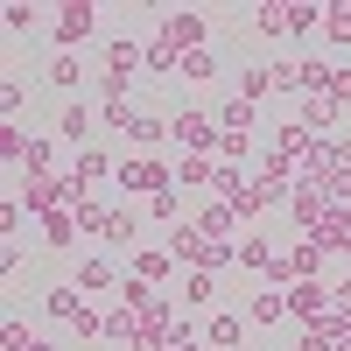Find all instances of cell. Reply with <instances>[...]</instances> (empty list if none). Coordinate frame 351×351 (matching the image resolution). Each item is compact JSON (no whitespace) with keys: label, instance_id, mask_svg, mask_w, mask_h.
<instances>
[{"label":"cell","instance_id":"5bb4252c","mask_svg":"<svg viewBox=\"0 0 351 351\" xmlns=\"http://www.w3.org/2000/svg\"><path fill=\"white\" fill-rule=\"evenodd\" d=\"M127 141H134V155H155L162 141H169V112H148V106H141V120L127 127Z\"/></svg>","mask_w":351,"mask_h":351},{"label":"cell","instance_id":"f1b7e54d","mask_svg":"<svg viewBox=\"0 0 351 351\" xmlns=\"http://www.w3.org/2000/svg\"><path fill=\"white\" fill-rule=\"evenodd\" d=\"M134 232H141V211H134V204H120L112 225H106V246H134Z\"/></svg>","mask_w":351,"mask_h":351},{"label":"cell","instance_id":"60d3db41","mask_svg":"<svg viewBox=\"0 0 351 351\" xmlns=\"http://www.w3.org/2000/svg\"><path fill=\"white\" fill-rule=\"evenodd\" d=\"M330 316H344V324H351V274L330 281Z\"/></svg>","mask_w":351,"mask_h":351},{"label":"cell","instance_id":"d6a6232c","mask_svg":"<svg viewBox=\"0 0 351 351\" xmlns=\"http://www.w3.org/2000/svg\"><path fill=\"white\" fill-rule=\"evenodd\" d=\"M324 36L337 49H351V0H337V8H324Z\"/></svg>","mask_w":351,"mask_h":351},{"label":"cell","instance_id":"52a82bcc","mask_svg":"<svg viewBox=\"0 0 351 351\" xmlns=\"http://www.w3.org/2000/svg\"><path fill=\"white\" fill-rule=\"evenodd\" d=\"M344 337H351V324H344V316H316V324H302L295 351H344Z\"/></svg>","mask_w":351,"mask_h":351},{"label":"cell","instance_id":"8992f818","mask_svg":"<svg viewBox=\"0 0 351 351\" xmlns=\"http://www.w3.org/2000/svg\"><path fill=\"white\" fill-rule=\"evenodd\" d=\"M288 316H295V324L330 316V281H288Z\"/></svg>","mask_w":351,"mask_h":351},{"label":"cell","instance_id":"d6986e66","mask_svg":"<svg viewBox=\"0 0 351 351\" xmlns=\"http://www.w3.org/2000/svg\"><path fill=\"white\" fill-rule=\"evenodd\" d=\"M295 120H302L309 134H330V127L344 120V106H337V99H295Z\"/></svg>","mask_w":351,"mask_h":351},{"label":"cell","instance_id":"7402d4cb","mask_svg":"<svg viewBox=\"0 0 351 351\" xmlns=\"http://www.w3.org/2000/svg\"><path fill=\"white\" fill-rule=\"evenodd\" d=\"M43 84H49V92H64V99H71L77 84H84V64H77V56H64V49H56V56H49V71H43Z\"/></svg>","mask_w":351,"mask_h":351},{"label":"cell","instance_id":"4dcf8cb0","mask_svg":"<svg viewBox=\"0 0 351 351\" xmlns=\"http://www.w3.org/2000/svg\"><path fill=\"white\" fill-rule=\"evenodd\" d=\"M218 134H253V106L246 99H225L218 106Z\"/></svg>","mask_w":351,"mask_h":351},{"label":"cell","instance_id":"484cf974","mask_svg":"<svg viewBox=\"0 0 351 351\" xmlns=\"http://www.w3.org/2000/svg\"><path fill=\"white\" fill-rule=\"evenodd\" d=\"M211 77H218V56H211V49H190V56H183V77H176V84H190V92H204Z\"/></svg>","mask_w":351,"mask_h":351},{"label":"cell","instance_id":"603a6c76","mask_svg":"<svg viewBox=\"0 0 351 351\" xmlns=\"http://www.w3.org/2000/svg\"><path fill=\"white\" fill-rule=\"evenodd\" d=\"M246 316H253L260 330H267V324H281V316H288V288H260V295L246 302Z\"/></svg>","mask_w":351,"mask_h":351},{"label":"cell","instance_id":"ab89813d","mask_svg":"<svg viewBox=\"0 0 351 351\" xmlns=\"http://www.w3.org/2000/svg\"><path fill=\"white\" fill-rule=\"evenodd\" d=\"M0 155L21 162V155H28V134H21V127H0Z\"/></svg>","mask_w":351,"mask_h":351},{"label":"cell","instance_id":"74e56055","mask_svg":"<svg viewBox=\"0 0 351 351\" xmlns=\"http://www.w3.org/2000/svg\"><path fill=\"white\" fill-rule=\"evenodd\" d=\"M21 162H28V176H49V162H56V141H49V134H28V155H21Z\"/></svg>","mask_w":351,"mask_h":351},{"label":"cell","instance_id":"3957f363","mask_svg":"<svg viewBox=\"0 0 351 351\" xmlns=\"http://www.w3.org/2000/svg\"><path fill=\"white\" fill-rule=\"evenodd\" d=\"M99 36V8H92V0H64V8H56V21H49V43L56 49H84V43H92Z\"/></svg>","mask_w":351,"mask_h":351},{"label":"cell","instance_id":"9a60e30c","mask_svg":"<svg viewBox=\"0 0 351 351\" xmlns=\"http://www.w3.org/2000/svg\"><path fill=\"white\" fill-rule=\"evenodd\" d=\"M204 344H211V351H239V344H246V316H232V309H218L211 324H204Z\"/></svg>","mask_w":351,"mask_h":351},{"label":"cell","instance_id":"836d02e7","mask_svg":"<svg viewBox=\"0 0 351 351\" xmlns=\"http://www.w3.org/2000/svg\"><path fill=\"white\" fill-rule=\"evenodd\" d=\"M253 28H260V36H288V8H281V0H260V8H253Z\"/></svg>","mask_w":351,"mask_h":351},{"label":"cell","instance_id":"6da1fadb","mask_svg":"<svg viewBox=\"0 0 351 351\" xmlns=\"http://www.w3.org/2000/svg\"><path fill=\"white\" fill-rule=\"evenodd\" d=\"M169 141H176L183 155H218V141H225V134H218V112H204L197 99L176 106V112H169Z\"/></svg>","mask_w":351,"mask_h":351},{"label":"cell","instance_id":"cb8c5ba5","mask_svg":"<svg viewBox=\"0 0 351 351\" xmlns=\"http://www.w3.org/2000/svg\"><path fill=\"white\" fill-rule=\"evenodd\" d=\"M232 84H239V99H246V106H260V99L274 92V64H246V71L232 77Z\"/></svg>","mask_w":351,"mask_h":351},{"label":"cell","instance_id":"f35d334b","mask_svg":"<svg viewBox=\"0 0 351 351\" xmlns=\"http://www.w3.org/2000/svg\"><path fill=\"white\" fill-rule=\"evenodd\" d=\"M43 239H49V246H77V218H71V211L43 218Z\"/></svg>","mask_w":351,"mask_h":351},{"label":"cell","instance_id":"9c48e42d","mask_svg":"<svg viewBox=\"0 0 351 351\" xmlns=\"http://www.w3.org/2000/svg\"><path fill=\"white\" fill-rule=\"evenodd\" d=\"M84 309H92V302H84V288H77V281H56L49 295H43V316H49V324H77Z\"/></svg>","mask_w":351,"mask_h":351},{"label":"cell","instance_id":"e575fe53","mask_svg":"<svg viewBox=\"0 0 351 351\" xmlns=\"http://www.w3.org/2000/svg\"><path fill=\"white\" fill-rule=\"evenodd\" d=\"M0 21H8V36H36V28H43V8H28V0H14V8L0 14Z\"/></svg>","mask_w":351,"mask_h":351},{"label":"cell","instance_id":"f546056e","mask_svg":"<svg viewBox=\"0 0 351 351\" xmlns=\"http://www.w3.org/2000/svg\"><path fill=\"white\" fill-rule=\"evenodd\" d=\"M176 302H190V309H211V302H218V281H211V274H183V295H176Z\"/></svg>","mask_w":351,"mask_h":351},{"label":"cell","instance_id":"2e32d148","mask_svg":"<svg viewBox=\"0 0 351 351\" xmlns=\"http://www.w3.org/2000/svg\"><path fill=\"white\" fill-rule=\"evenodd\" d=\"M112 169H120V162H112V155L99 148V141H92V148H77V162H71V183H77V190H84V183H106Z\"/></svg>","mask_w":351,"mask_h":351},{"label":"cell","instance_id":"8d00e7d4","mask_svg":"<svg viewBox=\"0 0 351 351\" xmlns=\"http://www.w3.org/2000/svg\"><path fill=\"white\" fill-rule=\"evenodd\" d=\"M218 162H225V169H246V162H253V134H225V141H218Z\"/></svg>","mask_w":351,"mask_h":351},{"label":"cell","instance_id":"44dd1931","mask_svg":"<svg viewBox=\"0 0 351 351\" xmlns=\"http://www.w3.org/2000/svg\"><path fill=\"white\" fill-rule=\"evenodd\" d=\"M71 218H77V232H84V239H106V225H112V211H106V204H99L92 190H84V197L71 204Z\"/></svg>","mask_w":351,"mask_h":351},{"label":"cell","instance_id":"ffe728a7","mask_svg":"<svg viewBox=\"0 0 351 351\" xmlns=\"http://www.w3.org/2000/svg\"><path fill=\"white\" fill-rule=\"evenodd\" d=\"M106 71H112V77L148 71V43H106Z\"/></svg>","mask_w":351,"mask_h":351},{"label":"cell","instance_id":"d4e9b609","mask_svg":"<svg viewBox=\"0 0 351 351\" xmlns=\"http://www.w3.org/2000/svg\"><path fill=\"white\" fill-rule=\"evenodd\" d=\"M288 36H295V43L324 36V8H316V0H295V8H288Z\"/></svg>","mask_w":351,"mask_h":351},{"label":"cell","instance_id":"4316f807","mask_svg":"<svg viewBox=\"0 0 351 351\" xmlns=\"http://www.w3.org/2000/svg\"><path fill=\"white\" fill-rule=\"evenodd\" d=\"M274 260H281V253H274L267 239H260V232H246V239H239V267H246V274H267Z\"/></svg>","mask_w":351,"mask_h":351},{"label":"cell","instance_id":"ba28073f","mask_svg":"<svg viewBox=\"0 0 351 351\" xmlns=\"http://www.w3.org/2000/svg\"><path fill=\"white\" fill-rule=\"evenodd\" d=\"M176 190H218V155H176Z\"/></svg>","mask_w":351,"mask_h":351},{"label":"cell","instance_id":"1f68e13d","mask_svg":"<svg viewBox=\"0 0 351 351\" xmlns=\"http://www.w3.org/2000/svg\"><path fill=\"white\" fill-rule=\"evenodd\" d=\"M148 218L176 232V225H183V190H162V197H148Z\"/></svg>","mask_w":351,"mask_h":351},{"label":"cell","instance_id":"b9f144b4","mask_svg":"<svg viewBox=\"0 0 351 351\" xmlns=\"http://www.w3.org/2000/svg\"><path fill=\"white\" fill-rule=\"evenodd\" d=\"M21 99H28V92H21V84H14V77H8V84H0V112H8V127H14V112H21Z\"/></svg>","mask_w":351,"mask_h":351},{"label":"cell","instance_id":"d590c367","mask_svg":"<svg viewBox=\"0 0 351 351\" xmlns=\"http://www.w3.org/2000/svg\"><path fill=\"white\" fill-rule=\"evenodd\" d=\"M134 120H141V106H134V99H112V106L99 112V127H106V134H127Z\"/></svg>","mask_w":351,"mask_h":351},{"label":"cell","instance_id":"4fadbf2b","mask_svg":"<svg viewBox=\"0 0 351 351\" xmlns=\"http://www.w3.org/2000/svg\"><path fill=\"white\" fill-rule=\"evenodd\" d=\"M134 281H148V288H162L169 274H176V260H169V246H134V267H127Z\"/></svg>","mask_w":351,"mask_h":351},{"label":"cell","instance_id":"ac0fdd59","mask_svg":"<svg viewBox=\"0 0 351 351\" xmlns=\"http://www.w3.org/2000/svg\"><path fill=\"white\" fill-rule=\"evenodd\" d=\"M71 281L84 288V295H106V288H112V260H99V253H77V267H71Z\"/></svg>","mask_w":351,"mask_h":351},{"label":"cell","instance_id":"f6af8a7d","mask_svg":"<svg viewBox=\"0 0 351 351\" xmlns=\"http://www.w3.org/2000/svg\"><path fill=\"white\" fill-rule=\"evenodd\" d=\"M344 351H351V337H344Z\"/></svg>","mask_w":351,"mask_h":351},{"label":"cell","instance_id":"8fae6325","mask_svg":"<svg viewBox=\"0 0 351 351\" xmlns=\"http://www.w3.org/2000/svg\"><path fill=\"white\" fill-rule=\"evenodd\" d=\"M92 134H99V120H92V106H64L56 112V141H71V148H92Z\"/></svg>","mask_w":351,"mask_h":351},{"label":"cell","instance_id":"5b68a950","mask_svg":"<svg viewBox=\"0 0 351 351\" xmlns=\"http://www.w3.org/2000/svg\"><path fill=\"white\" fill-rule=\"evenodd\" d=\"M190 225L204 232V239H246V232H239L246 218H239V211H232V204H225V197H211V204H197V218H190Z\"/></svg>","mask_w":351,"mask_h":351},{"label":"cell","instance_id":"30bf717a","mask_svg":"<svg viewBox=\"0 0 351 351\" xmlns=\"http://www.w3.org/2000/svg\"><path fill=\"white\" fill-rule=\"evenodd\" d=\"M309 239L324 246V253H351V204H330V211H324V225H316Z\"/></svg>","mask_w":351,"mask_h":351},{"label":"cell","instance_id":"ee69618b","mask_svg":"<svg viewBox=\"0 0 351 351\" xmlns=\"http://www.w3.org/2000/svg\"><path fill=\"white\" fill-rule=\"evenodd\" d=\"M21 351H56V344H49V337H28V344H21Z\"/></svg>","mask_w":351,"mask_h":351},{"label":"cell","instance_id":"7bdbcfd3","mask_svg":"<svg viewBox=\"0 0 351 351\" xmlns=\"http://www.w3.org/2000/svg\"><path fill=\"white\" fill-rule=\"evenodd\" d=\"M330 99H337V106H351V64H337V77H330Z\"/></svg>","mask_w":351,"mask_h":351},{"label":"cell","instance_id":"7c38bea8","mask_svg":"<svg viewBox=\"0 0 351 351\" xmlns=\"http://www.w3.org/2000/svg\"><path fill=\"white\" fill-rule=\"evenodd\" d=\"M324 211H330V197L316 190V183H295V197H288V218H295L302 232H316V225H324Z\"/></svg>","mask_w":351,"mask_h":351},{"label":"cell","instance_id":"83f0119b","mask_svg":"<svg viewBox=\"0 0 351 351\" xmlns=\"http://www.w3.org/2000/svg\"><path fill=\"white\" fill-rule=\"evenodd\" d=\"M106 337H112V344H127V351H134V337H141V316H134L127 302H120V309H106Z\"/></svg>","mask_w":351,"mask_h":351},{"label":"cell","instance_id":"277c9868","mask_svg":"<svg viewBox=\"0 0 351 351\" xmlns=\"http://www.w3.org/2000/svg\"><path fill=\"white\" fill-rule=\"evenodd\" d=\"M162 43L169 49H211V14H197V8H176V14H162Z\"/></svg>","mask_w":351,"mask_h":351},{"label":"cell","instance_id":"7a4b0ae2","mask_svg":"<svg viewBox=\"0 0 351 351\" xmlns=\"http://www.w3.org/2000/svg\"><path fill=\"white\" fill-rule=\"evenodd\" d=\"M112 183H120L127 197H162V190H176V162H162V155H120Z\"/></svg>","mask_w":351,"mask_h":351},{"label":"cell","instance_id":"e0dca14e","mask_svg":"<svg viewBox=\"0 0 351 351\" xmlns=\"http://www.w3.org/2000/svg\"><path fill=\"white\" fill-rule=\"evenodd\" d=\"M281 260H288V274H295V281H324V260H330V253L316 246V239H302V246H288Z\"/></svg>","mask_w":351,"mask_h":351}]
</instances>
